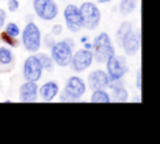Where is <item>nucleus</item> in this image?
<instances>
[{
	"label": "nucleus",
	"mask_w": 160,
	"mask_h": 144,
	"mask_svg": "<svg viewBox=\"0 0 160 144\" xmlns=\"http://www.w3.org/2000/svg\"><path fill=\"white\" fill-rule=\"evenodd\" d=\"M135 85L139 90H141V70H138L136 76H135Z\"/></svg>",
	"instance_id": "obj_25"
},
{
	"label": "nucleus",
	"mask_w": 160,
	"mask_h": 144,
	"mask_svg": "<svg viewBox=\"0 0 160 144\" xmlns=\"http://www.w3.org/2000/svg\"><path fill=\"white\" fill-rule=\"evenodd\" d=\"M32 9L36 16L44 21H51L58 16L59 9L54 0H34Z\"/></svg>",
	"instance_id": "obj_7"
},
{
	"label": "nucleus",
	"mask_w": 160,
	"mask_h": 144,
	"mask_svg": "<svg viewBox=\"0 0 160 144\" xmlns=\"http://www.w3.org/2000/svg\"><path fill=\"white\" fill-rule=\"evenodd\" d=\"M5 20H6V13L4 9H0V29L4 26Z\"/></svg>",
	"instance_id": "obj_26"
},
{
	"label": "nucleus",
	"mask_w": 160,
	"mask_h": 144,
	"mask_svg": "<svg viewBox=\"0 0 160 144\" xmlns=\"http://www.w3.org/2000/svg\"><path fill=\"white\" fill-rule=\"evenodd\" d=\"M38 84L36 81H30L25 80L24 84L20 85L19 88V99L20 101L24 103H34L38 100Z\"/></svg>",
	"instance_id": "obj_13"
},
{
	"label": "nucleus",
	"mask_w": 160,
	"mask_h": 144,
	"mask_svg": "<svg viewBox=\"0 0 160 144\" xmlns=\"http://www.w3.org/2000/svg\"><path fill=\"white\" fill-rule=\"evenodd\" d=\"M54 43H55V40L52 39V36H50V35H46L45 36V44H46L48 48H51Z\"/></svg>",
	"instance_id": "obj_27"
},
{
	"label": "nucleus",
	"mask_w": 160,
	"mask_h": 144,
	"mask_svg": "<svg viewBox=\"0 0 160 144\" xmlns=\"http://www.w3.org/2000/svg\"><path fill=\"white\" fill-rule=\"evenodd\" d=\"M111 98L110 100H114L116 103H125L128 99H129V93L126 90V88L124 85H120V86H116V88H112L111 89Z\"/></svg>",
	"instance_id": "obj_15"
},
{
	"label": "nucleus",
	"mask_w": 160,
	"mask_h": 144,
	"mask_svg": "<svg viewBox=\"0 0 160 144\" xmlns=\"http://www.w3.org/2000/svg\"><path fill=\"white\" fill-rule=\"evenodd\" d=\"M125 53L126 56H134L138 54V51L140 50L141 46V38L139 33H134L131 31L130 34H128L125 36V39L122 40L121 45H120Z\"/></svg>",
	"instance_id": "obj_11"
},
{
	"label": "nucleus",
	"mask_w": 160,
	"mask_h": 144,
	"mask_svg": "<svg viewBox=\"0 0 160 144\" xmlns=\"http://www.w3.org/2000/svg\"><path fill=\"white\" fill-rule=\"evenodd\" d=\"M61 1H65V0H61Z\"/></svg>",
	"instance_id": "obj_31"
},
{
	"label": "nucleus",
	"mask_w": 160,
	"mask_h": 144,
	"mask_svg": "<svg viewBox=\"0 0 160 144\" xmlns=\"http://www.w3.org/2000/svg\"><path fill=\"white\" fill-rule=\"evenodd\" d=\"M36 56H38V59H39V61H40V64L42 66V70H51L54 68L55 64H54V61H52L50 55H48L45 53H40Z\"/></svg>",
	"instance_id": "obj_20"
},
{
	"label": "nucleus",
	"mask_w": 160,
	"mask_h": 144,
	"mask_svg": "<svg viewBox=\"0 0 160 144\" xmlns=\"http://www.w3.org/2000/svg\"><path fill=\"white\" fill-rule=\"evenodd\" d=\"M84 44H85V45H84V49H88V50H91V46H92V44H91V43H88V41H85Z\"/></svg>",
	"instance_id": "obj_28"
},
{
	"label": "nucleus",
	"mask_w": 160,
	"mask_h": 144,
	"mask_svg": "<svg viewBox=\"0 0 160 144\" xmlns=\"http://www.w3.org/2000/svg\"><path fill=\"white\" fill-rule=\"evenodd\" d=\"M1 40L5 43V44H9L10 46H16L18 45V41L15 40L14 36H10L9 34H6L5 31L1 34Z\"/></svg>",
	"instance_id": "obj_22"
},
{
	"label": "nucleus",
	"mask_w": 160,
	"mask_h": 144,
	"mask_svg": "<svg viewBox=\"0 0 160 144\" xmlns=\"http://www.w3.org/2000/svg\"><path fill=\"white\" fill-rule=\"evenodd\" d=\"M62 33V25L61 24H55V25H52V28H51V34L54 35V36H58V35H60Z\"/></svg>",
	"instance_id": "obj_24"
},
{
	"label": "nucleus",
	"mask_w": 160,
	"mask_h": 144,
	"mask_svg": "<svg viewBox=\"0 0 160 144\" xmlns=\"http://www.w3.org/2000/svg\"><path fill=\"white\" fill-rule=\"evenodd\" d=\"M79 11L82 21V28L88 30H94L99 26L101 21V13L96 4L91 1H85L80 5Z\"/></svg>",
	"instance_id": "obj_5"
},
{
	"label": "nucleus",
	"mask_w": 160,
	"mask_h": 144,
	"mask_svg": "<svg viewBox=\"0 0 160 144\" xmlns=\"http://www.w3.org/2000/svg\"><path fill=\"white\" fill-rule=\"evenodd\" d=\"M106 73L109 79H122L129 71V65L124 55H112L106 61Z\"/></svg>",
	"instance_id": "obj_6"
},
{
	"label": "nucleus",
	"mask_w": 160,
	"mask_h": 144,
	"mask_svg": "<svg viewBox=\"0 0 160 144\" xmlns=\"http://www.w3.org/2000/svg\"><path fill=\"white\" fill-rule=\"evenodd\" d=\"M4 31L6 34H9L10 36H14V38H18L20 35V28L15 23H8L5 25V30Z\"/></svg>",
	"instance_id": "obj_21"
},
{
	"label": "nucleus",
	"mask_w": 160,
	"mask_h": 144,
	"mask_svg": "<svg viewBox=\"0 0 160 144\" xmlns=\"http://www.w3.org/2000/svg\"><path fill=\"white\" fill-rule=\"evenodd\" d=\"M85 91H86L85 80L78 75H72L66 80L65 86L60 94V100L62 101L79 100L85 94Z\"/></svg>",
	"instance_id": "obj_3"
},
{
	"label": "nucleus",
	"mask_w": 160,
	"mask_h": 144,
	"mask_svg": "<svg viewBox=\"0 0 160 144\" xmlns=\"http://www.w3.org/2000/svg\"><path fill=\"white\" fill-rule=\"evenodd\" d=\"M21 44L29 53L39 51L41 46V31L35 23L30 21L24 26L21 31Z\"/></svg>",
	"instance_id": "obj_4"
},
{
	"label": "nucleus",
	"mask_w": 160,
	"mask_h": 144,
	"mask_svg": "<svg viewBox=\"0 0 160 144\" xmlns=\"http://www.w3.org/2000/svg\"><path fill=\"white\" fill-rule=\"evenodd\" d=\"M131 31H132V25H131L130 21H124V23L120 24V26H119V29H118V31H116V35H115L116 43H118L119 46L121 45V43H122V40L125 39V36H126L128 34H130Z\"/></svg>",
	"instance_id": "obj_16"
},
{
	"label": "nucleus",
	"mask_w": 160,
	"mask_h": 144,
	"mask_svg": "<svg viewBox=\"0 0 160 144\" xmlns=\"http://www.w3.org/2000/svg\"><path fill=\"white\" fill-rule=\"evenodd\" d=\"M12 60H14L12 51L9 48L1 45L0 46V64L1 65H9L12 63Z\"/></svg>",
	"instance_id": "obj_19"
},
{
	"label": "nucleus",
	"mask_w": 160,
	"mask_h": 144,
	"mask_svg": "<svg viewBox=\"0 0 160 144\" xmlns=\"http://www.w3.org/2000/svg\"><path fill=\"white\" fill-rule=\"evenodd\" d=\"M92 61H94V58H92L91 50L82 48V49H79L75 53H72L69 65L75 73H82L91 66Z\"/></svg>",
	"instance_id": "obj_8"
},
{
	"label": "nucleus",
	"mask_w": 160,
	"mask_h": 144,
	"mask_svg": "<svg viewBox=\"0 0 160 144\" xmlns=\"http://www.w3.org/2000/svg\"><path fill=\"white\" fill-rule=\"evenodd\" d=\"M62 14H64V20H65L66 28L70 31L78 33L82 29V21H81L79 6H76L74 4H69L65 6Z\"/></svg>",
	"instance_id": "obj_10"
},
{
	"label": "nucleus",
	"mask_w": 160,
	"mask_h": 144,
	"mask_svg": "<svg viewBox=\"0 0 160 144\" xmlns=\"http://www.w3.org/2000/svg\"><path fill=\"white\" fill-rule=\"evenodd\" d=\"M42 75V66L38 59L36 55L31 54L29 55L22 65V76L25 80H30V81H38L40 80Z\"/></svg>",
	"instance_id": "obj_9"
},
{
	"label": "nucleus",
	"mask_w": 160,
	"mask_h": 144,
	"mask_svg": "<svg viewBox=\"0 0 160 144\" xmlns=\"http://www.w3.org/2000/svg\"><path fill=\"white\" fill-rule=\"evenodd\" d=\"M91 44H92L91 46L92 58L99 64H104L110 56L115 54V48L111 43L110 36L106 33H100L98 36H95Z\"/></svg>",
	"instance_id": "obj_1"
},
{
	"label": "nucleus",
	"mask_w": 160,
	"mask_h": 144,
	"mask_svg": "<svg viewBox=\"0 0 160 144\" xmlns=\"http://www.w3.org/2000/svg\"><path fill=\"white\" fill-rule=\"evenodd\" d=\"M72 46H74V40L72 39H65L60 41H55L51 46L50 56L54 61L60 68H65L70 64L71 56H72Z\"/></svg>",
	"instance_id": "obj_2"
},
{
	"label": "nucleus",
	"mask_w": 160,
	"mask_h": 144,
	"mask_svg": "<svg viewBox=\"0 0 160 144\" xmlns=\"http://www.w3.org/2000/svg\"><path fill=\"white\" fill-rule=\"evenodd\" d=\"M58 94H59V85L54 80H50V81L44 83L38 89V95H40V98L44 101H48V103L49 101H52L56 98Z\"/></svg>",
	"instance_id": "obj_14"
},
{
	"label": "nucleus",
	"mask_w": 160,
	"mask_h": 144,
	"mask_svg": "<svg viewBox=\"0 0 160 144\" xmlns=\"http://www.w3.org/2000/svg\"><path fill=\"white\" fill-rule=\"evenodd\" d=\"M108 83H109V76L108 73L102 69H96L92 70L89 75H88V86L91 90H96V89H106L108 88Z\"/></svg>",
	"instance_id": "obj_12"
},
{
	"label": "nucleus",
	"mask_w": 160,
	"mask_h": 144,
	"mask_svg": "<svg viewBox=\"0 0 160 144\" xmlns=\"http://www.w3.org/2000/svg\"><path fill=\"white\" fill-rule=\"evenodd\" d=\"M99 4H108V3H110V1H112V0H96Z\"/></svg>",
	"instance_id": "obj_29"
},
{
	"label": "nucleus",
	"mask_w": 160,
	"mask_h": 144,
	"mask_svg": "<svg viewBox=\"0 0 160 144\" xmlns=\"http://www.w3.org/2000/svg\"><path fill=\"white\" fill-rule=\"evenodd\" d=\"M90 101L91 103H110V95L105 89H96V90H92Z\"/></svg>",
	"instance_id": "obj_18"
},
{
	"label": "nucleus",
	"mask_w": 160,
	"mask_h": 144,
	"mask_svg": "<svg viewBox=\"0 0 160 144\" xmlns=\"http://www.w3.org/2000/svg\"><path fill=\"white\" fill-rule=\"evenodd\" d=\"M86 40H88V38H86V36H82V38H81V41H82V43H85Z\"/></svg>",
	"instance_id": "obj_30"
},
{
	"label": "nucleus",
	"mask_w": 160,
	"mask_h": 144,
	"mask_svg": "<svg viewBox=\"0 0 160 144\" xmlns=\"http://www.w3.org/2000/svg\"><path fill=\"white\" fill-rule=\"evenodd\" d=\"M8 9L10 13H14L19 9V1L18 0H9L8 1Z\"/></svg>",
	"instance_id": "obj_23"
},
{
	"label": "nucleus",
	"mask_w": 160,
	"mask_h": 144,
	"mask_svg": "<svg viewBox=\"0 0 160 144\" xmlns=\"http://www.w3.org/2000/svg\"><path fill=\"white\" fill-rule=\"evenodd\" d=\"M138 6V0H120L119 3V13L124 16L130 15Z\"/></svg>",
	"instance_id": "obj_17"
}]
</instances>
